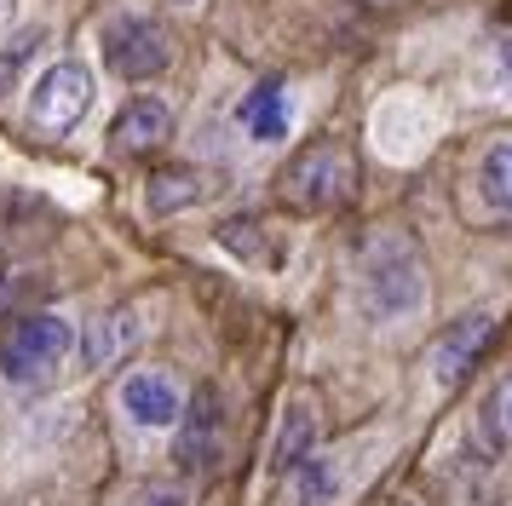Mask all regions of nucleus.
<instances>
[{
  "label": "nucleus",
  "mask_w": 512,
  "mask_h": 506,
  "mask_svg": "<svg viewBox=\"0 0 512 506\" xmlns=\"http://www.w3.org/2000/svg\"><path fill=\"white\" fill-rule=\"evenodd\" d=\"M357 294H363V311L374 322L420 317V305H426V259H420V248L397 230H380L357 259Z\"/></svg>",
  "instance_id": "obj_1"
},
{
  "label": "nucleus",
  "mask_w": 512,
  "mask_h": 506,
  "mask_svg": "<svg viewBox=\"0 0 512 506\" xmlns=\"http://www.w3.org/2000/svg\"><path fill=\"white\" fill-rule=\"evenodd\" d=\"M75 351V328L64 317H52V311H29L6 328V340H0V374L12 380V386H47L58 368L70 363Z\"/></svg>",
  "instance_id": "obj_2"
},
{
  "label": "nucleus",
  "mask_w": 512,
  "mask_h": 506,
  "mask_svg": "<svg viewBox=\"0 0 512 506\" xmlns=\"http://www.w3.org/2000/svg\"><path fill=\"white\" fill-rule=\"evenodd\" d=\"M277 184H282V202L294 213H328L357 190V156L340 138H323V144H311V150L288 161Z\"/></svg>",
  "instance_id": "obj_3"
},
{
  "label": "nucleus",
  "mask_w": 512,
  "mask_h": 506,
  "mask_svg": "<svg viewBox=\"0 0 512 506\" xmlns=\"http://www.w3.org/2000/svg\"><path fill=\"white\" fill-rule=\"evenodd\" d=\"M87 110H93V75H87V64H75V58L52 64L47 75L29 87V127H35V133L64 138L70 127H81Z\"/></svg>",
  "instance_id": "obj_4"
},
{
  "label": "nucleus",
  "mask_w": 512,
  "mask_h": 506,
  "mask_svg": "<svg viewBox=\"0 0 512 506\" xmlns=\"http://www.w3.org/2000/svg\"><path fill=\"white\" fill-rule=\"evenodd\" d=\"M219 432H225V403H219V386H196L190 403L173 420V460L185 472H213L219 466Z\"/></svg>",
  "instance_id": "obj_5"
},
{
  "label": "nucleus",
  "mask_w": 512,
  "mask_h": 506,
  "mask_svg": "<svg viewBox=\"0 0 512 506\" xmlns=\"http://www.w3.org/2000/svg\"><path fill=\"white\" fill-rule=\"evenodd\" d=\"M104 64L116 69L121 81H150L173 64V41L156 18H127L104 35Z\"/></svg>",
  "instance_id": "obj_6"
},
{
  "label": "nucleus",
  "mask_w": 512,
  "mask_h": 506,
  "mask_svg": "<svg viewBox=\"0 0 512 506\" xmlns=\"http://www.w3.org/2000/svg\"><path fill=\"white\" fill-rule=\"evenodd\" d=\"M489 334H495V317H489V311H466L461 322H449V334H443L438 351H432V380H438L443 391H455L466 374L478 368Z\"/></svg>",
  "instance_id": "obj_7"
},
{
  "label": "nucleus",
  "mask_w": 512,
  "mask_h": 506,
  "mask_svg": "<svg viewBox=\"0 0 512 506\" xmlns=\"http://www.w3.org/2000/svg\"><path fill=\"white\" fill-rule=\"evenodd\" d=\"M121 409L133 414L139 426H173L179 409H185V397L173 391L167 374H127V386H121Z\"/></svg>",
  "instance_id": "obj_8"
},
{
  "label": "nucleus",
  "mask_w": 512,
  "mask_h": 506,
  "mask_svg": "<svg viewBox=\"0 0 512 506\" xmlns=\"http://www.w3.org/2000/svg\"><path fill=\"white\" fill-rule=\"evenodd\" d=\"M167 133H173V115H167L162 98H133V104L116 115V127H110L116 150H127V156H144V150H156Z\"/></svg>",
  "instance_id": "obj_9"
},
{
  "label": "nucleus",
  "mask_w": 512,
  "mask_h": 506,
  "mask_svg": "<svg viewBox=\"0 0 512 506\" xmlns=\"http://www.w3.org/2000/svg\"><path fill=\"white\" fill-rule=\"evenodd\" d=\"M139 345V317L133 311H110V317L87 322V340H81V363L87 368H110Z\"/></svg>",
  "instance_id": "obj_10"
},
{
  "label": "nucleus",
  "mask_w": 512,
  "mask_h": 506,
  "mask_svg": "<svg viewBox=\"0 0 512 506\" xmlns=\"http://www.w3.org/2000/svg\"><path fill=\"white\" fill-rule=\"evenodd\" d=\"M317 437H323V420H317V403H288V414H282V432L277 443H271V466H282V472H294L311 449H317Z\"/></svg>",
  "instance_id": "obj_11"
},
{
  "label": "nucleus",
  "mask_w": 512,
  "mask_h": 506,
  "mask_svg": "<svg viewBox=\"0 0 512 506\" xmlns=\"http://www.w3.org/2000/svg\"><path fill=\"white\" fill-rule=\"evenodd\" d=\"M242 127H248V138H259V144H271V138H288V92H282V81H259L248 98H242Z\"/></svg>",
  "instance_id": "obj_12"
},
{
  "label": "nucleus",
  "mask_w": 512,
  "mask_h": 506,
  "mask_svg": "<svg viewBox=\"0 0 512 506\" xmlns=\"http://www.w3.org/2000/svg\"><path fill=\"white\" fill-rule=\"evenodd\" d=\"M340 501V455H311L294 466V506H334Z\"/></svg>",
  "instance_id": "obj_13"
},
{
  "label": "nucleus",
  "mask_w": 512,
  "mask_h": 506,
  "mask_svg": "<svg viewBox=\"0 0 512 506\" xmlns=\"http://www.w3.org/2000/svg\"><path fill=\"white\" fill-rule=\"evenodd\" d=\"M202 202V173H190V167H162L156 179H150V207L156 213H185V207Z\"/></svg>",
  "instance_id": "obj_14"
},
{
  "label": "nucleus",
  "mask_w": 512,
  "mask_h": 506,
  "mask_svg": "<svg viewBox=\"0 0 512 506\" xmlns=\"http://www.w3.org/2000/svg\"><path fill=\"white\" fill-rule=\"evenodd\" d=\"M478 443H484L489 455H507L512 449V380L484 397V414H478Z\"/></svg>",
  "instance_id": "obj_15"
},
{
  "label": "nucleus",
  "mask_w": 512,
  "mask_h": 506,
  "mask_svg": "<svg viewBox=\"0 0 512 506\" xmlns=\"http://www.w3.org/2000/svg\"><path fill=\"white\" fill-rule=\"evenodd\" d=\"M478 184H484V196L501 213H512V144H495L484 156V167H478Z\"/></svg>",
  "instance_id": "obj_16"
},
{
  "label": "nucleus",
  "mask_w": 512,
  "mask_h": 506,
  "mask_svg": "<svg viewBox=\"0 0 512 506\" xmlns=\"http://www.w3.org/2000/svg\"><path fill=\"white\" fill-rule=\"evenodd\" d=\"M35 46H41V29H24L18 41H12V46H6V52H0V87H6V81H12V75L24 69V58H29V52H35Z\"/></svg>",
  "instance_id": "obj_17"
},
{
  "label": "nucleus",
  "mask_w": 512,
  "mask_h": 506,
  "mask_svg": "<svg viewBox=\"0 0 512 506\" xmlns=\"http://www.w3.org/2000/svg\"><path fill=\"white\" fill-rule=\"evenodd\" d=\"M139 506H190V489H179V483H156V489H144Z\"/></svg>",
  "instance_id": "obj_18"
},
{
  "label": "nucleus",
  "mask_w": 512,
  "mask_h": 506,
  "mask_svg": "<svg viewBox=\"0 0 512 506\" xmlns=\"http://www.w3.org/2000/svg\"><path fill=\"white\" fill-rule=\"evenodd\" d=\"M507 75H512V46H507Z\"/></svg>",
  "instance_id": "obj_19"
},
{
  "label": "nucleus",
  "mask_w": 512,
  "mask_h": 506,
  "mask_svg": "<svg viewBox=\"0 0 512 506\" xmlns=\"http://www.w3.org/2000/svg\"><path fill=\"white\" fill-rule=\"evenodd\" d=\"M173 6H196V0H173Z\"/></svg>",
  "instance_id": "obj_20"
}]
</instances>
